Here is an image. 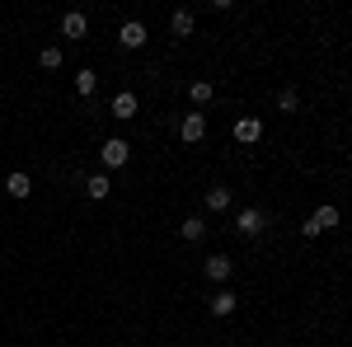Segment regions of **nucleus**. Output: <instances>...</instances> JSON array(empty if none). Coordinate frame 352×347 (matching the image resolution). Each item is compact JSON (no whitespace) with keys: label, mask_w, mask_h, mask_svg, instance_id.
Instances as JSON below:
<instances>
[{"label":"nucleus","mask_w":352,"mask_h":347,"mask_svg":"<svg viewBox=\"0 0 352 347\" xmlns=\"http://www.w3.org/2000/svg\"><path fill=\"white\" fill-rule=\"evenodd\" d=\"M333 225H338V207H315L310 221L300 225V235H305V240H320V235H329Z\"/></svg>","instance_id":"f257e3e1"},{"label":"nucleus","mask_w":352,"mask_h":347,"mask_svg":"<svg viewBox=\"0 0 352 347\" xmlns=\"http://www.w3.org/2000/svg\"><path fill=\"white\" fill-rule=\"evenodd\" d=\"M99 160L109 164V169H122V164L132 160V146H127V141H122V136H109V141H104V146H99Z\"/></svg>","instance_id":"f03ea898"},{"label":"nucleus","mask_w":352,"mask_h":347,"mask_svg":"<svg viewBox=\"0 0 352 347\" xmlns=\"http://www.w3.org/2000/svg\"><path fill=\"white\" fill-rule=\"evenodd\" d=\"M179 136H184V146H197V141L207 136V113H188V117L179 122Z\"/></svg>","instance_id":"7ed1b4c3"},{"label":"nucleus","mask_w":352,"mask_h":347,"mask_svg":"<svg viewBox=\"0 0 352 347\" xmlns=\"http://www.w3.org/2000/svg\"><path fill=\"white\" fill-rule=\"evenodd\" d=\"M235 141L240 146H258L263 141V122L258 117H235Z\"/></svg>","instance_id":"20e7f679"},{"label":"nucleus","mask_w":352,"mask_h":347,"mask_svg":"<svg viewBox=\"0 0 352 347\" xmlns=\"http://www.w3.org/2000/svg\"><path fill=\"white\" fill-rule=\"evenodd\" d=\"M136 113H141V104H136V94H132V89H118V94H113V117L132 122Z\"/></svg>","instance_id":"39448f33"},{"label":"nucleus","mask_w":352,"mask_h":347,"mask_svg":"<svg viewBox=\"0 0 352 347\" xmlns=\"http://www.w3.org/2000/svg\"><path fill=\"white\" fill-rule=\"evenodd\" d=\"M118 43L122 47H146V24L141 19H127V24L118 28Z\"/></svg>","instance_id":"423d86ee"},{"label":"nucleus","mask_w":352,"mask_h":347,"mask_svg":"<svg viewBox=\"0 0 352 347\" xmlns=\"http://www.w3.org/2000/svg\"><path fill=\"white\" fill-rule=\"evenodd\" d=\"M235 230H240V235H258V230H263V212H258V207H244V212L235 216Z\"/></svg>","instance_id":"0eeeda50"},{"label":"nucleus","mask_w":352,"mask_h":347,"mask_svg":"<svg viewBox=\"0 0 352 347\" xmlns=\"http://www.w3.org/2000/svg\"><path fill=\"white\" fill-rule=\"evenodd\" d=\"M109 192H113L109 174H89V179H85V197H89V202H104Z\"/></svg>","instance_id":"6e6552de"},{"label":"nucleus","mask_w":352,"mask_h":347,"mask_svg":"<svg viewBox=\"0 0 352 347\" xmlns=\"http://www.w3.org/2000/svg\"><path fill=\"white\" fill-rule=\"evenodd\" d=\"M202 272H207V282H226V277H230V258H226V254H212V258L202 263Z\"/></svg>","instance_id":"1a4fd4ad"},{"label":"nucleus","mask_w":352,"mask_h":347,"mask_svg":"<svg viewBox=\"0 0 352 347\" xmlns=\"http://www.w3.org/2000/svg\"><path fill=\"white\" fill-rule=\"evenodd\" d=\"M235 305H240V295H235V291H217V295H212V315H217V320L235 315Z\"/></svg>","instance_id":"9d476101"},{"label":"nucleus","mask_w":352,"mask_h":347,"mask_svg":"<svg viewBox=\"0 0 352 347\" xmlns=\"http://www.w3.org/2000/svg\"><path fill=\"white\" fill-rule=\"evenodd\" d=\"M94 89H99V76H94V66H80V71H76V94H80V99H89Z\"/></svg>","instance_id":"9b49d317"},{"label":"nucleus","mask_w":352,"mask_h":347,"mask_svg":"<svg viewBox=\"0 0 352 347\" xmlns=\"http://www.w3.org/2000/svg\"><path fill=\"white\" fill-rule=\"evenodd\" d=\"M179 235H184L188 244H197L202 235H207V221H202V216H188V221H179Z\"/></svg>","instance_id":"f8f14e48"},{"label":"nucleus","mask_w":352,"mask_h":347,"mask_svg":"<svg viewBox=\"0 0 352 347\" xmlns=\"http://www.w3.org/2000/svg\"><path fill=\"white\" fill-rule=\"evenodd\" d=\"M192 24H197V19H192L188 10H174V14H169V33H179V38H192Z\"/></svg>","instance_id":"ddd939ff"},{"label":"nucleus","mask_w":352,"mask_h":347,"mask_svg":"<svg viewBox=\"0 0 352 347\" xmlns=\"http://www.w3.org/2000/svg\"><path fill=\"white\" fill-rule=\"evenodd\" d=\"M61 33H66V38H85V33H89V19H85V14H76V10H71V14H66V19H61Z\"/></svg>","instance_id":"4468645a"},{"label":"nucleus","mask_w":352,"mask_h":347,"mask_svg":"<svg viewBox=\"0 0 352 347\" xmlns=\"http://www.w3.org/2000/svg\"><path fill=\"white\" fill-rule=\"evenodd\" d=\"M5 192H10V197H19V202H24L28 192H33V179H28V174H10V179H5Z\"/></svg>","instance_id":"2eb2a0df"},{"label":"nucleus","mask_w":352,"mask_h":347,"mask_svg":"<svg viewBox=\"0 0 352 347\" xmlns=\"http://www.w3.org/2000/svg\"><path fill=\"white\" fill-rule=\"evenodd\" d=\"M230 207V188H207V212H226Z\"/></svg>","instance_id":"dca6fc26"},{"label":"nucleus","mask_w":352,"mask_h":347,"mask_svg":"<svg viewBox=\"0 0 352 347\" xmlns=\"http://www.w3.org/2000/svg\"><path fill=\"white\" fill-rule=\"evenodd\" d=\"M188 94H192V104H212V80H192Z\"/></svg>","instance_id":"f3484780"},{"label":"nucleus","mask_w":352,"mask_h":347,"mask_svg":"<svg viewBox=\"0 0 352 347\" xmlns=\"http://www.w3.org/2000/svg\"><path fill=\"white\" fill-rule=\"evenodd\" d=\"M277 108H282V113H296V108H300V94H296V89H282V94H277Z\"/></svg>","instance_id":"a211bd4d"},{"label":"nucleus","mask_w":352,"mask_h":347,"mask_svg":"<svg viewBox=\"0 0 352 347\" xmlns=\"http://www.w3.org/2000/svg\"><path fill=\"white\" fill-rule=\"evenodd\" d=\"M38 61H43V71H56V66H61V47H43Z\"/></svg>","instance_id":"6ab92c4d"}]
</instances>
